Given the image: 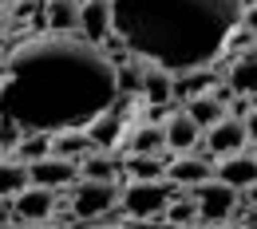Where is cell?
Returning <instances> with one entry per match:
<instances>
[{"label": "cell", "mask_w": 257, "mask_h": 229, "mask_svg": "<svg viewBox=\"0 0 257 229\" xmlns=\"http://www.w3.org/2000/svg\"><path fill=\"white\" fill-rule=\"evenodd\" d=\"M119 99V71L83 36H36L4 56L0 115L20 131L87 127Z\"/></svg>", "instance_id": "6da1fadb"}, {"label": "cell", "mask_w": 257, "mask_h": 229, "mask_svg": "<svg viewBox=\"0 0 257 229\" xmlns=\"http://www.w3.org/2000/svg\"><path fill=\"white\" fill-rule=\"evenodd\" d=\"M241 12V0H111V32L135 60L174 75L214 64Z\"/></svg>", "instance_id": "7a4b0ae2"}, {"label": "cell", "mask_w": 257, "mask_h": 229, "mask_svg": "<svg viewBox=\"0 0 257 229\" xmlns=\"http://www.w3.org/2000/svg\"><path fill=\"white\" fill-rule=\"evenodd\" d=\"M119 201L135 221H166V201H170V186L162 178H135L131 186L119 190Z\"/></svg>", "instance_id": "3957f363"}, {"label": "cell", "mask_w": 257, "mask_h": 229, "mask_svg": "<svg viewBox=\"0 0 257 229\" xmlns=\"http://www.w3.org/2000/svg\"><path fill=\"white\" fill-rule=\"evenodd\" d=\"M115 201H119L115 178H83V182H71V209H75L79 221H95L99 213H107Z\"/></svg>", "instance_id": "277c9868"}, {"label": "cell", "mask_w": 257, "mask_h": 229, "mask_svg": "<svg viewBox=\"0 0 257 229\" xmlns=\"http://www.w3.org/2000/svg\"><path fill=\"white\" fill-rule=\"evenodd\" d=\"M190 197L198 201V221H206V225L229 221V213L237 205V190L229 182H222V178H206V182L190 186Z\"/></svg>", "instance_id": "5b68a950"}, {"label": "cell", "mask_w": 257, "mask_h": 229, "mask_svg": "<svg viewBox=\"0 0 257 229\" xmlns=\"http://www.w3.org/2000/svg\"><path fill=\"white\" fill-rule=\"evenodd\" d=\"M12 209H16V221H48V213L56 209V190L52 186H40V182H28L24 190L12 194Z\"/></svg>", "instance_id": "8992f818"}, {"label": "cell", "mask_w": 257, "mask_h": 229, "mask_svg": "<svg viewBox=\"0 0 257 229\" xmlns=\"http://www.w3.org/2000/svg\"><path fill=\"white\" fill-rule=\"evenodd\" d=\"M245 123L237 119V115H222L214 127H206V146L218 154V158H225V154H237L241 146H245Z\"/></svg>", "instance_id": "52a82bcc"}, {"label": "cell", "mask_w": 257, "mask_h": 229, "mask_svg": "<svg viewBox=\"0 0 257 229\" xmlns=\"http://www.w3.org/2000/svg\"><path fill=\"white\" fill-rule=\"evenodd\" d=\"M28 174H32V182H40V186L64 190V186H71V182H75L79 166L71 162V158H64V154H44V158L28 162Z\"/></svg>", "instance_id": "ba28073f"}, {"label": "cell", "mask_w": 257, "mask_h": 229, "mask_svg": "<svg viewBox=\"0 0 257 229\" xmlns=\"http://www.w3.org/2000/svg\"><path fill=\"white\" fill-rule=\"evenodd\" d=\"M162 174H166V182L170 186H198V182H206V178H214V166L206 162L202 154H190V150H182L174 162L162 166Z\"/></svg>", "instance_id": "9c48e42d"}, {"label": "cell", "mask_w": 257, "mask_h": 229, "mask_svg": "<svg viewBox=\"0 0 257 229\" xmlns=\"http://www.w3.org/2000/svg\"><path fill=\"white\" fill-rule=\"evenodd\" d=\"M79 36L95 48L111 36V0H83L79 4Z\"/></svg>", "instance_id": "30bf717a"}, {"label": "cell", "mask_w": 257, "mask_h": 229, "mask_svg": "<svg viewBox=\"0 0 257 229\" xmlns=\"http://www.w3.org/2000/svg\"><path fill=\"white\" fill-rule=\"evenodd\" d=\"M83 131L91 134V142H95V150H111L115 142H119V134H123V111H119V103H111V107H103L95 119L83 127Z\"/></svg>", "instance_id": "8fae6325"}, {"label": "cell", "mask_w": 257, "mask_h": 229, "mask_svg": "<svg viewBox=\"0 0 257 229\" xmlns=\"http://www.w3.org/2000/svg\"><path fill=\"white\" fill-rule=\"evenodd\" d=\"M214 178L229 182L233 190H245L257 182V158L253 154H225L222 162L214 166Z\"/></svg>", "instance_id": "7c38bea8"}, {"label": "cell", "mask_w": 257, "mask_h": 229, "mask_svg": "<svg viewBox=\"0 0 257 229\" xmlns=\"http://www.w3.org/2000/svg\"><path fill=\"white\" fill-rule=\"evenodd\" d=\"M44 24L60 36H79V0H44Z\"/></svg>", "instance_id": "4fadbf2b"}, {"label": "cell", "mask_w": 257, "mask_h": 229, "mask_svg": "<svg viewBox=\"0 0 257 229\" xmlns=\"http://www.w3.org/2000/svg\"><path fill=\"white\" fill-rule=\"evenodd\" d=\"M198 131H202V127L194 123L186 111H170V119H166V127H162L166 146H170V150H178V154H182V150H190L194 142H198Z\"/></svg>", "instance_id": "5bb4252c"}, {"label": "cell", "mask_w": 257, "mask_h": 229, "mask_svg": "<svg viewBox=\"0 0 257 229\" xmlns=\"http://www.w3.org/2000/svg\"><path fill=\"white\" fill-rule=\"evenodd\" d=\"M87 150H95V142H91V134L83 131V127L52 131V154H64V158H71V162H79Z\"/></svg>", "instance_id": "9a60e30c"}, {"label": "cell", "mask_w": 257, "mask_h": 229, "mask_svg": "<svg viewBox=\"0 0 257 229\" xmlns=\"http://www.w3.org/2000/svg\"><path fill=\"white\" fill-rule=\"evenodd\" d=\"M139 91L151 99L155 107H162V103H170V99H174V79H170V71L147 64V71H143V87H139Z\"/></svg>", "instance_id": "2e32d148"}, {"label": "cell", "mask_w": 257, "mask_h": 229, "mask_svg": "<svg viewBox=\"0 0 257 229\" xmlns=\"http://www.w3.org/2000/svg\"><path fill=\"white\" fill-rule=\"evenodd\" d=\"M229 87H233L237 95H253L257 91V48L229 67Z\"/></svg>", "instance_id": "e0dca14e"}, {"label": "cell", "mask_w": 257, "mask_h": 229, "mask_svg": "<svg viewBox=\"0 0 257 229\" xmlns=\"http://www.w3.org/2000/svg\"><path fill=\"white\" fill-rule=\"evenodd\" d=\"M186 115H190L198 127H214V123H218V119L225 115V107H222V103H218L214 95H206V91H202V95L186 99Z\"/></svg>", "instance_id": "ac0fdd59"}, {"label": "cell", "mask_w": 257, "mask_h": 229, "mask_svg": "<svg viewBox=\"0 0 257 229\" xmlns=\"http://www.w3.org/2000/svg\"><path fill=\"white\" fill-rule=\"evenodd\" d=\"M44 154H52V134L48 131H24L16 138V158L20 162H36Z\"/></svg>", "instance_id": "d6986e66"}, {"label": "cell", "mask_w": 257, "mask_h": 229, "mask_svg": "<svg viewBox=\"0 0 257 229\" xmlns=\"http://www.w3.org/2000/svg\"><path fill=\"white\" fill-rule=\"evenodd\" d=\"M28 182H32L28 162H20V158H8V162H0V197H12L16 190H24Z\"/></svg>", "instance_id": "ffe728a7"}, {"label": "cell", "mask_w": 257, "mask_h": 229, "mask_svg": "<svg viewBox=\"0 0 257 229\" xmlns=\"http://www.w3.org/2000/svg\"><path fill=\"white\" fill-rule=\"evenodd\" d=\"M178 75H182V79H174V95L178 99H194V95H202L206 87L218 83L206 67H190V71H178Z\"/></svg>", "instance_id": "44dd1931"}, {"label": "cell", "mask_w": 257, "mask_h": 229, "mask_svg": "<svg viewBox=\"0 0 257 229\" xmlns=\"http://www.w3.org/2000/svg\"><path fill=\"white\" fill-rule=\"evenodd\" d=\"M162 146H166V134H162L159 123H147L131 134V154H159Z\"/></svg>", "instance_id": "7402d4cb"}, {"label": "cell", "mask_w": 257, "mask_h": 229, "mask_svg": "<svg viewBox=\"0 0 257 229\" xmlns=\"http://www.w3.org/2000/svg\"><path fill=\"white\" fill-rule=\"evenodd\" d=\"M166 221L170 225H198V201L194 197H170L166 201Z\"/></svg>", "instance_id": "603a6c76"}, {"label": "cell", "mask_w": 257, "mask_h": 229, "mask_svg": "<svg viewBox=\"0 0 257 229\" xmlns=\"http://www.w3.org/2000/svg\"><path fill=\"white\" fill-rule=\"evenodd\" d=\"M83 174H87V178H115V174H119V162L107 158L103 150H87V154H83Z\"/></svg>", "instance_id": "cb8c5ba5"}, {"label": "cell", "mask_w": 257, "mask_h": 229, "mask_svg": "<svg viewBox=\"0 0 257 229\" xmlns=\"http://www.w3.org/2000/svg\"><path fill=\"white\" fill-rule=\"evenodd\" d=\"M123 170H127L131 178H159L162 174V158L159 154H131Z\"/></svg>", "instance_id": "d4e9b609"}, {"label": "cell", "mask_w": 257, "mask_h": 229, "mask_svg": "<svg viewBox=\"0 0 257 229\" xmlns=\"http://www.w3.org/2000/svg\"><path fill=\"white\" fill-rule=\"evenodd\" d=\"M241 24L253 32V40H257V0L253 4H245V12H241Z\"/></svg>", "instance_id": "484cf974"}, {"label": "cell", "mask_w": 257, "mask_h": 229, "mask_svg": "<svg viewBox=\"0 0 257 229\" xmlns=\"http://www.w3.org/2000/svg\"><path fill=\"white\" fill-rule=\"evenodd\" d=\"M241 123H245V134H249V138L257 142V107H249V111L241 115Z\"/></svg>", "instance_id": "4316f807"}, {"label": "cell", "mask_w": 257, "mask_h": 229, "mask_svg": "<svg viewBox=\"0 0 257 229\" xmlns=\"http://www.w3.org/2000/svg\"><path fill=\"white\" fill-rule=\"evenodd\" d=\"M12 221H16V209L4 205V197H0V225H12Z\"/></svg>", "instance_id": "83f0119b"}, {"label": "cell", "mask_w": 257, "mask_h": 229, "mask_svg": "<svg viewBox=\"0 0 257 229\" xmlns=\"http://www.w3.org/2000/svg\"><path fill=\"white\" fill-rule=\"evenodd\" d=\"M245 190H249V205H257V182H253V186H245Z\"/></svg>", "instance_id": "f1b7e54d"}, {"label": "cell", "mask_w": 257, "mask_h": 229, "mask_svg": "<svg viewBox=\"0 0 257 229\" xmlns=\"http://www.w3.org/2000/svg\"><path fill=\"white\" fill-rule=\"evenodd\" d=\"M0 79H4V56H0Z\"/></svg>", "instance_id": "f546056e"}, {"label": "cell", "mask_w": 257, "mask_h": 229, "mask_svg": "<svg viewBox=\"0 0 257 229\" xmlns=\"http://www.w3.org/2000/svg\"><path fill=\"white\" fill-rule=\"evenodd\" d=\"M0 36H4V16H0Z\"/></svg>", "instance_id": "4dcf8cb0"}, {"label": "cell", "mask_w": 257, "mask_h": 229, "mask_svg": "<svg viewBox=\"0 0 257 229\" xmlns=\"http://www.w3.org/2000/svg\"><path fill=\"white\" fill-rule=\"evenodd\" d=\"M4 8H8V4H4V0H0V12H4Z\"/></svg>", "instance_id": "1f68e13d"}, {"label": "cell", "mask_w": 257, "mask_h": 229, "mask_svg": "<svg viewBox=\"0 0 257 229\" xmlns=\"http://www.w3.org/2000/svg\"><path fill=\"white\" fill-rule=\"evenodd\" d=\"M4 4H16V0H4Z\"/></svg>", "instance_id": "d6a6232c"}]
</instances>
